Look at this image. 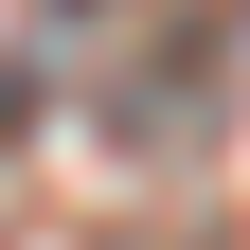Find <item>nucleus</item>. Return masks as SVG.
Listing matches in <instances>:
<instances>
[{"mask_svg":"<svg viewBox=\"0 0 250 250\" xmlns=\"http://www.w3.org/2000/svg\"><path fill=\"white\" fill-rule=\"evenodd\" d=\"M18 107H36V89H18V72H0V143H18Z\"/></svg>","mask_w":250,"mask_h":250,"instance_id":"f257e3e1","label":"nucleus"}]
</instances>
